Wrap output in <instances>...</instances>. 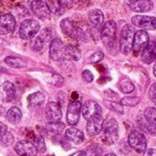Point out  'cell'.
I'll use <instances>...</instances> for the list:
<instances>
[{"instance_id": "cell-3", "label": "cell", "mask_w": 156, "mask_h": 156, "mask_svg": "<svg viewBox=\"0 0 156 156\" xmlns=\"http://www.w3.org/2000/svg\"><path fill=\"white\" fill-rule=\"evenodd\" d=\"M116 33H117V26L113 20H108L102 25L101 37L103 44L106 47L111 48L115 45Z\"/></svg>"}, {"instance_id": "cell-45", "label": "cell", "mask_w": 156, "mask_h": 156, "mask_svg": "<svg viewBox=\"0 0 156 156\" xmlns=\"http://www.w3.org/2000/svg\"><path fill=\"white\" fill-rule=\"evenodd\" d=\"M0 41H1V40H0Z\"/></svg>"}, {"instance_id": "cell-20", "label": "cell", "mask_w": 156, "mask_h": 156, "mask_svg": "<svg viewBox=\"0 0 156 156\" xmlns=\"http://www.w3.org/2000/svg\"><path fill=\"white\" fill-rule=\"evenodd\" d=\"M130 8L135 12H149L154 8V3L152 0H138L129 5Z\"/></svg>"}, {"instance_id": "cell-16", "label": "cell", "mask_w": 156, "mask_h": 156, "mask_svg": "<svg viewBox=\"0 0 156 156\" xmlns=\"http://www.w3.org/2000/svg\"><path fill=\"white\" fill-rule=\"evenodd\" d=\"M81 112H82L83 117L87 121L97 114L102 113L101 107L96 101H87L81 107Z\"/></svg>"}, {"instance_id": "cell-37", "label": "cell", "mask_w": 156, "mask_h": 156, "mask_svg": "<svg viewBox=\"0 0 156 156\" xmlns=\"http://www.w3.org/2000/svg\"><path fill=\"white\" fill-rule=\"evenodd\" d=\"M149 98L156 104V83L153 84L149 90Z\"/></svg>"}, {"instance_id": "cell-40", "label": "cell", "mask_w": 156, "mask_h": 156, "mask_svg": "<svg viewBox=\"0 0 156 156\" xmlns=\"http://www.w3.org/2000/svg\"><path fill=\"white\" fill-rule=\"evenodd\" d=\"M70 156H87V154L84 151H78L75 154H71Z\"/></svg>"}, {"instance_id": "cell-4", "label": "cell", "mask_w": 156, "mask_h": 156, "mask_svg": "<svg viewBox=\"0 0 156 156\" xmlns=\"http://www.w3.org/2000/svg\"><path fill=\"white\" fill-rule=\"evenodd\" d=\"M40 29L38 22L34 19H26L21 23L19 28V36L24 40H28L37 36Z\"/></svg>"}, {"instance_id": "cell-6", "label": "cell", "mask_w": 156, "mask_h": 156, "mask_svg": "<svg viewBox=\"0 0 156 156\" xmlns=\"http://www.w3.org/2000/svg\"><path fill=\"white\" fill-rule=\"evenodd\" d=\"M50 58L54 61H62L66 58V46L59 38H54L51 41L49 48Z\"/></svg>"}, {"instance_id": "cell-11", "label": "cell", "mask_w": 156, "mask_h": 156, "mask_svg": "<svg viewBox=\"0 0 156 156\" xmlns=\"http://www.w3.org/2000/svg\"><path fill=\"white\" fill-rule=\"evenodd\" d=\"M15 151L19 156H36L37 154V146L29 141H19L15 145Z\"/></svg>"}, {"instance_id": "cell-1", "label": "cell", "mask_w": 156, "mask_h": 156, "mask_svg": "<svg viewBox=\"0 0 156 156\" xmlns=\"http://www.w3.org/2000/svg\"><path fill=\"white\" fill-rule=\"evenodd\" d=\"M134 34L135 31L132 25L126 24L122 27L120 37V50L123 55H129L132 52Z\"/></svg>"}, {"instance_id": "cell-21", "label": "cell", "mask_w": 156, "mask_h": 156, "mask_svg": "<svg viewBox=\"0 0 156 156\" xmlns=\"http://www.w3.org/2000/svg\"><path fill=\"white\" fill-rule=\"evenodd\" d=\"M66 138L75 144H80L84 141V134L76 128H69L65 133Z\"/></svg>"}, {"instance_id": "cell-9", "label": "cell", "mask_w": 156, "mask_h": 156, "mask_svg": "<svg viewBox=\"0 0 156 156\" xmlns=\"http://www.w3.org/2000/svg\"><path fill=\"white\" fill-rule=\"evenodd\" d=\"M132 22L135 27H138L145 30H155L156 29L155 16L137 15V16H133Z\"/></svg>"}, {"instance_id": "cell-39", "label": "cell", "mask_w": 156, "mask_h": 156, "mask_svg": "<svg viewBox=\"0 0 156 156\" xmlns=\"http://www.w3.org/2000/svg\"><path fill=\"white\" fill-rule=\"evenodd\" d=\"M6 132H7V127H6V125L0 122V137H1L2 135H4Z\"/></svg>"}, {"instance_id": "cell-41", "label": "cell", "mask_w": 156, "mask_h": 156, "mask_svg": "<svg viewBox=\"0 0 156 156\" xmlns=\"http://www.w3.org/2000/svg\"><path fill=\"white\" fill-rule=\"evenodd\" d=\"M135 1H138V0H125V2L127 3V5H131V4H133V3H134Z\"/></svg>"}, {"instance_id": "cell-36", "label": "cell", "mask_w": 156, "mask_h": 156, "mask_svg": "<svg viewBox=\"0 0 156 156\" xmlns=\"http://www.w3.org/2000/svg\"><path fill=\"white\" fill-rule=\"evenodd\" d=\"M82 79L84 80V81L90 83V82H91V81L93 80L94 76H93V74L91 73V71L86 69V70H84V71L82 72Z\"/></svg>"}, {"instance_id": "cell-8", "label": "cell", "mask_w": 156, "mask_h": 156, "mask_svg": "<svg viewBox=\"0 0 156 156\" xmlns=\"http://www.w3.org/2000/svg\"><path fill=\"white\" fill-rule=\"evenodd\" d=\"M128 143L130 146L133 148L135 151H137L138 153H144L146 150L147 142L145 136L138 131H133L130 133L128 138Z\"/></svg>"}, {"instance_id": "cell-23", "label": "cell", "mask_w": 156, "mask_h": 156, "mask_svg": "<svg viewBox=\"0 0 156 156\" xmlns=\"http://www.w3.org/2000/svg\"><path fill=\"white\" fill-rule=\"evenodd\" d=\"M81 58L80 49L73 45H67L66 46V58L78 61Z\"/></svg>"}, {"instance_id": "cell-2", "label": "cell", "mask_w": 156, "mask_h": 156, "mask_svg": "<svg viewBox=\"0 0 156 156\" xmlns=\"http://www.w3.org/2000/svg\"><path fill=\"white\" fill-rule=\"evenodd\" d=\"M60 27L65 35L80 41H87V37L83 30L78 26H76L74 22L69 18L62 19L60 22Z\"/></svg>"}, {"instance_id": "cell-27", "label": "cell", "mask_w": 156, "mask_h": 156, "mask_svg": "<svg viewBox=\"0 0 156 156\" xmlns=\"http://www.w3.org/2000/svg\"><path fill=\"white\" fill-rule=\"evenodd\" d=\"M44 101L45 96L40 92L33 93L30 96H28V102L31 106H40L43 104Z\"/></svg>"}, {"instance_id": "cell-38", "label": "cell", "mask_w": 156, "mask_h": 156, "mask_svg": "<svg viewBox=\"0 0 156 156\" xmlns=\"http://www.w3.org/2000/svg\"><path fill=\"white\" fill-rule=\"evenodd\" d=\"M144 156H156V150L155 149H147L144 151Z\"/></svg>"}, {"instance_id": "cell-15", "label": "cell", "mask_w": 156, "mask_h": 156, "mask_svg": "<svg viewBox=\"0 0 156 156\" xmlns=\"http://www.w3.org/2000/svg\"><path fill=\"white\" fill-rule=\"evenodd\" d=\"M46 116L49 122H59L62 118L60 106L56 102H48L46 107Z\"/></svg>"}, {"instance_id": "cell-35", "label": "cell", "mask_w": 156, "mask_h": 156, "mask_svg": "<svg viewBox=\"0 0 156 156\" xmlns=\"http://www.w3.org/2000/svg\"><path fill=\"white\" fill-rule=\"evenodd\" d=\"M63 82H64V80L62 77H60L58 75H54V76H52L49 83L54 86H57V87H61L63 85Z\"/></svg>"}, {"instance_id": "cell-22", "label": "cell", "mask_w": 156, "mask_h": 156, "mask_svg": "<svg viewBox=\"0 0 156 156\" xmlns=\"http://www.w3.org/2000/svg\"><path fill=\"white\" fill-rule=\"evenodd\" d=\"M22 119V112L17 107H11L6 112V120L12 124H17Z\"/></svg>"}, {"instance_id": "cell-44", "label": "cell", "mask_w": 156, "mask_h": 156, "mask_svg": "<svg viewBox=\"0 0 156 156\" xmlns=\"http://www.w3.org/2000/svg\"><path fill=\"white\" fill-rule=\"evenodd\" d=\"M105 156H117L116 154H106Z\"/></svg>"}, {"instance_id": "cell-30", "label": "cell", "mask_w": 156, "mask_h": 156, "mask_svg": "<svg viewBox=\"0 0 156 156\" xmlns=\"http://www.w3.org/2000/svg\"><path fill=\"white\" fill-rule=\"evenodd\" d=\"M144 117L149 122L156 127V108H147L144 111Z\"/></svg>"}, {"instance_id": "cell-33", "label": "cell", "mask_w": 156, "mask_h": 156, "mask_svg": "<svg viewBox=\"0 0 156 156\" xmlns=\"http://www.w3.org/2000/svg\"><path fill=\"white\" fill-rule=\"evenodd\" d=\"M0 138H1L2 144H3L4 145H5V146L11 145V144H13V142H14V137H13L12 133H7V132H6L4 135H2Z\"/></svg>"}, {"instance_id": "cell-43", "label": "cell", "mask_w": 156, "mask_h": 156, "mask_svg": "<svg viewBox=\"0 0 156 156\" xmlns=\"http://www.w3.org/2000/svg\"><path fill=\"white\" fill-rule=\"evenodd\" d=\"M154 74L156 77V60H155V64H154Z\"/></svg>"}, {"instance_id": "cell-29", "label": "cell", "mask_w": 156, "mask_h": 156, "mask_svg": "<svg viewBox=\"0 0 156 156\" xmlns=\"http://www.w3.org/2000/svg\"><path fill=\"white\" fill-rule=\"evenodd\" d=\"M142 99L140 97H124L121 100V104L123 106H136L141 102Z\"/></svg>"}, {"instance_id": "cell-14", "label": "cell", "mask_w": 156, "mask_h": 156, "mask_svg": "<svg viewBox=\"0 0 156 156\" xmlns=\"http://www.w3.org/2000/svg\"><path fill=\"white\" fill-rule=\"evenodd\" d=\"M16 27V18L11 14L0 16V35H7Z\"/></svg>"}, {"instance_id": "cell-31", "label": "cell", "mask_w": 156, "mask_h": 156, "mask_svg": "<svg viewBox=\"0 0 156 156\" xmlns=\"http://www.w3.org/2000/svg\"><path fill=\"white\" fill-rule=\"evenodd\" d=\"M105 103L110 110H112L117 113H123V107L121 103H117L114 101H106Z\"/></svg>"}, {"instance_id": "cell-10", "label": "cell", "mask_w": 156, "mask_h": 156, "mask_svg": "<svg viewBox=\"0 0 156 156\" xmlns=\"http://www.w3.org/2000/svg\"><path fill=\"white\" fill-rule=\"evenodd\" d=\"M149 34L142 29V30H138L135 32L134 34V37H133V50L134 53H140L143 52V50L144 49V48L147 46V44L149 43Z\"/></svg>"}, {"instance_id": "cell-18", "label": "cell", "mask_w": 156, "mask_h": 156, "mask_svg": "<svg viewBox=\"0 0 156 156\" xmlns=\"http://www.w3.org/2000/svg\"><path fill=\"white\" fill-rule=\"evenodd\" d=\"M142 60L145 64H152L156 60V42L149 41L142 53Z\"/></svg>"}, {"instance_id": "cell-25", "label": "cell", "mask_w": 156, "mask_h": 156, "mask_svg": "<svg viewBox=\"0 0 156 156\" xmlns=\"http://www.w3.org/2000/svg\"><path fill=\"white\" fill-rule=\"evenodd\" d=\"M5 62L7 66L15 69H20L26 66V63L22 59L16 57H6L5 58Z\"/></svg>"}, {"instance_id": "cell-34", "label": "cell", "mask_w": 156, "mask_h": 156, "mask_svg": "<svg viewBox=\"0 0 156 156\" xmlns=\"http://www.w3.org/2000/svg\"><path fill=\"white\" fill-rule=\"evenodd\" d=\"M56 2L58 5V6L63 9L70 8L74 4V0H56Z\"/></svg>"}, {"instance_id": "cell-12", "label": "cell", "mask_w": 156, "mask_h": 156, "mask_svg": "<svg viewBox=\"0 0 156 156\" xmlns=\"http://www.w3.org/2000/svg\"><path fill=\"white\" fill-rule=\"evenodd\" d=\"M81 107L82 104L78 101H72L69 104L67 111V121L69 125H76L79 122Z\"/></svg>"}, {"instance_id": "cell-42", "label": "cell", "mask_w": 156, "mask_h": 156, "mask_svg": "<svg viewBox=\"0 0 156 156\" xmlns=\"http://www.w3.org/2000/svg\"><path fill=\"white\" fill-rule=\"evenodd\" d=\"M5 68H4V66L0 63V73L5 72Z\"/></svg>"}, {"instance_id": "cell-24", "label": "cell", "mask_w": 156, "mask_h": 156, "mask_svg": "<svg viewBox=\"0 0 156 156\" xmlns=\"http://www.w3.org/2000/svg\"><path fill=\"white\" fill-rule=\"evenodd\" d=\"M138 123H139L141 129H142L144 132H145V133H149V134H151V135L156 136V127L155 126H154L151 122H149L145 119L144 116L142 117V118H139Z\"/></svg>"}, {"instance_id": "cell-26", "label": "cell", "mask_w": 156, "mask_h": 156, "mask_svg": "<svg viewBox=\"0 0 156 156\" xmlns=\"http://www.w3.org/2000/svg\"><path fill=\"white\" fill-rule=\"evenodd\" d=\"M45 43H46V41L38 35V36H36L33 38H31L30 48L34 51H40L43 49Z\"/></svg>"}, {"instance_id": "cell-19", "label": "cell", "mask_w": 156, "mask_h": 156, "mask_svg": "<svg viewBox=\"0 0 156 156\" xmlns=\"http://www.w3.org/2000/svg\"><path fill=\"white\" fill-rule=\"evenodd\" d=\"M89 21L94 28H101L104 22V15L101 10L95 8L89 12Z\"/></svg>"}, {"instance_id": "cell-32", "label": "cell", "mask_w": 156, "mask_h": 156, "mask_svg": "<svg viewBox=\"0 0 156 156\" xmlns=\"http://www.w3.org/2000/svg\"><path fill=\"white\" fill-rule=\"evenodd\" d=\"M104 58V54L102 51H97L95 53H93L91 56L89 57L88 58V62L89 63H98L100 61H101Z\"/></svg>"}, {"instance_id": "cell-5", "label": "cell", "mask_w": 156, "mask_h": 156, "mask_svg": "<svg viewBox=\"0 0 156 156\" xmlns=\"http://www.w3.org/2000/svg\"><path fill=\"white\" fill-rule=\"evenodd\" d=\"M103 135L108 144H113L119 138V125L116 120L110 119L103 123Z\"/></svg>"}, {"instance_id": "cell-17", "label": "cell", "mask_w": 156, "mask_h": 156, "mask_svg": "<svg viewBox=\"0 0 156 156\" xmlns=\"http://www.w3.org/2000/svg\"><path fill=\"white\" fill-rule=\"evenodd\" d=\"M16 88L10 81H5L0 85V99L5 102H10L14 100Z\"/></svg>"}, {"instance_id": "cell-7", "label": "cell", "mask_w": 156, "mask_h": 156, "mask_svg": "<svg viewBox=\"0 0 156 156\" xmlns=\"http://www.w3.org/2000/svg\"><path fill=\"white\" fill-rule=\"evenodd\" d=\"M30 9L32 13L41 20L49 18L51 14V10L48 4L42 0H33L30 4Z\"/></svg>"}, {"instance_id": "cell-13", "label": "cell", "mask_w": 156, "mask_h": 156, "mask_svg": "<svg viewBox=\"0 0 156 156\" xmlns=\"http://www.w3.org/2000/svg\"><path fill=\"white\" fill-rule=\"evenodd\" d=\"M103 123H104V121H103L101 114H97L93 116L92 118L88 120V122H87L86 129H87L88 133L91 136L98 135L103 129Z\"/></svg>"}, {"instance_id": "cell-28", "label": "cell", "mask_w": 156, "mask_h": 156, "mask_svg": "<svg viewBox=\"0 0 156 156\" xmlns=\"http://www.w3.org/2000/svg\"><path fill=\"white\" fill-rule=\"evenodd\" d=\"M120 89H121V90H122L123 93L129 94V93H132V92L134 90L135 87H134L133 83L130 80H128V79H123V80H122L121 82H120Z\"/></svg>"}]
</instances>
